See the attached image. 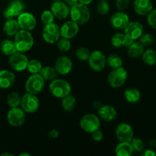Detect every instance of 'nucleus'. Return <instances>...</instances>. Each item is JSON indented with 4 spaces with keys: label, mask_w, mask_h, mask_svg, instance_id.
Returning a JSON list of instances; mask_svg holds the SVG:
<instances>
[{
    "label": "nucleus",
    "mask_w": 156,
    "mask_h": 156,
    "mask_svg": "<svg viewBox=\"0 0 156 156\" xmlns=\"http://www.w3.org/2000/svg\"><path fill=\"white\" fill-rule=\"evenodd\" d=\"M126 38V34L122 33H117L114 34L111 37V45L115 48H120L124 47V41Z\"/></svg>",
    "instance_id": "473e14b6"
},
{
    "label": "nucleus",
    "mask_w": 156,
    "mask_h": 156,
    "mask_svg": "<svg viewBox=\"0 0 156 156\" xmlns=\"http://www.w3.org/2000/svg\"><path fill=\"white\" fill-rule=\"evenodd\" d=\"M20 107L22 108L25 113L36 112L40 107V101L36 94L26 92L22 97H21Z\"/></svg>",
    "instance_id": "6e6552de"
},
{
    "label": "nucleus",
    "mask_w": 156,
    "mask_h": 156,
    "mask_svg": "<svg viewBox=\"0 0 156 156\" xmlns=\"http://www.w3.org/2000/svg\"><path fill=\"white\" fill-rule=\"evenodd\" d=\"M93 2V0H78V2L82 3V4L86 5H88L89 4H91Z\"/></svg>",
    "instance_id": "de8ad7c7"
},
{
    "label": "nucleus",
    "mask_w": 156,
    "mask_h": 156,
    "mask_svg": "<svg viewBox=\"0 0 156 156\" xmlns=\"http://www.w3.org/2000/svg\"><path fill=\"white\" fill-rule=\"evenodd\" d=\"M91 137H92L93 140L95 142L101 141L104 138V133L101 130H100V129L94 131V132L91 133Z\"/></svg>",
    "instance_id": "37998d69"
},
{
    "label": "nucleus",
    "mask_w": 156,
    "mask_h": 156,
    "mask_svg": "<svg viewBox=\"0 0 156 156\" xmlns=\"http://www.w3.org/2000/svg\"><path fill=\"white\" fill-rule=\"evenodd\" d=\"M41 19L44 24H47L53 23L54 21L55 17L50 10H44L41 13Z\"/></svg>",
    "instance_id": "ea45409f"
},
{
    "label": "nucleus",
    "mask_w": 156,
    "mask_h": 156,
    "mask_svg": "<svg viewBox=\"0 0 156 156\" xmlns=\"http://www.w3.org/2000/svg\"><path fill=\"white\" fill-rule=\"evenodd\" d=\"M14 43L16 47L17 51L25 53L33 47L34 41L30 31L20 29L19 31L15 35Z\"/></svg>",
    "instance_id": "f257e3e1"
},
{
    "label": "nucleus",
    "mask_w": 156,
    "mask_h": 156,
    "mask_svg": "<svg viewBox=\"0 0 156 156\" xmlns=\"http://www.w3.org/2000/svg\"><path fill=\"white\" fill-rule=\"evenodd\" d=\"M24 10V4L21 0H13L3 12V16L7 20L18 17Z\"/></svg>",
    "instance_id": "ddd939ff"
},
{
    "label": "nucleus",
    "mask_w": 156,
    "mask_h": 156,
    "mask_svg": "<svg viewBox=\"0 0 156 156\" xmlns=\"http://www.w3.org/2000/svg\"><path fill=\"white\" fill-rule=\"evenodd\" d=\"M133 5L136 13L141 16H146L153 9L151 0H133Z\"/></svg>",
    "instance_id": "412c9836"
},
{
    "label": "nucleus",
    "mask_w": 156,
    "mask_h": 156,
    "mask_svg": "<svg viewBox=\"0 0 156 156\" xmlns=\"http://www.w3.org/2000/svg\"><path fill=\"white\" fill-rule=\"evenodd\" d=\"M139 39H140V44H143L144 47L151 46L154 43V41H155V38H154L153 35L149 33H143V35Z\"/></svg>",
    "instance_id": "58836bf2"
},
{
    "label": "nucleus",
    "mask_w": 156,
    "mask_h": 156,
    "mask_svg": "<svg viewBox=\"0 0 156 156\" xmlns=\"http://www.w3.org/2000/svg\"><path fill=\"white\" fill-rule=\"evenodd\" d=\"M147 22L151 27L156 29V9H152L147 15Z\"/></svg>",
    "instance_id": "a19ab883"
},
{
    "label": "nucleus",
    "mask_w": 156,
    "mask_h": 156,
    "mask_svg": "<svg viewBox=\"0 0 156 156\" xmlns=\"http://www.w3.org/2000/svg\"><path fill=\"white\" fill-rule=\"evenodd\" d=\"M127 76V71L123 66L117 69H112V71L108 76V83L112 88H120L126 82Z\"/></svg>",
    "instance_id": "39448f33"
},
{
    "label": "nucleus",
    "mask_w": 156,
    "mask_h": 156,
    "mask_svg": "<svg viewBox=\"0 0 156 156\" xmlns=\"http://www.w3.org/2000/svg\"><path fill=\"white\" fill-rule=\"evenodd\" d=\"M1 155H2V156H4V155H9V156H12L13 155H12V154H10V153H3V154H2Z\"/></svg>",
    "instance_id": "3c124183"
},
{
    "label": "nucleus",
    "mask_w": 156,
    "mask_h": 156,
    "mask_svg": "<svg viewBox=\"0 0 156 156\" xmlns=\"http://www.w3.org/2000/svg\"><path fill=\"white\" fill-rule=\"evenodd\" d=\"M42 37L47 44H55L61 37L60 27L54 22L45 24L42 30Z\"/></svg>",
    "instance_id": "0eeeda50"
},
{
    "label": "nucleus",
    "mask_w": 156,
    "mask_h": 156,
    "mask_svg": "<svg viewBox=\"0 0 156 156\" xmlns=\"http://www.w3.org/2000/svg\"><path fill=\"white\" fill-rule=\"evenodd\" d=\"M59 135V133L57 129H50L48 133V136L51 139H56Z\"/></svg>",
    "instance_id": "a18cd8bd"
},
{
    "label": "nucleus",
    "mask_w": 156,
    "mask_h": 156,
    "mask_svg": "<svg viewBox=\"0 0 156 156\" xmlns=\"http://www.w3.org/2000/svg\"><path fill=\"white\" fill-rule=\"evenodd\" d=\"M97 12L101 15H106L110 12V5L107 0H100L97 5Z\"/></svg>",
    "instance_id": "4c0bfd02"
},
{
    "label": "nucleus",
    "mask_w": 156,
    "mask_h": 156,
    "mask_svg": "<svg viewBox=\"0 0 156 156\" xmlns=\"http://www.w3.org/2000/svg\"><path fill=\"white\" fill-rule=\"evenodd\" d=\"M61 99H62L61 105L64 111H72L75 109L76 106V98L71 93Z\"/></svg>",
    "instance_id": "cd10ccee"
},
{
    "label": "nucleus",
    "mask_w": 156,
    "mask_h": 156,
    "mask_svg": "<svg viewBox=\"0 0 156 156\" xmlns=\"http://www.w3.org/2000/svg\"><path fill=\"white\" fill-rule=\"evenodd\" d=\"M123 59L117 54H111L107 57V65L111 69H117L123 66Z\"/></svg>",
    "instance_id": "7c9ffc66"
},
{
    "label": "nucleus",
    "mask_w": 156,
    "mask_h": 156,
    "mask_svg": "<svg viewBox=\"0 0 156 156\" xmlns=\"http://www.w3.org/2000/svg\"><path fill=\"white\" fill-rule=\"evenodd\" d=\"M149 145L152 148H155L156 147V140L155 139H152L149 141Z\"/></svg>",
    "instance_id": "09e8293b"
},
{
    "label": "nucleus",
    "mask_w": 156,
    "mask_h": 156,
    "mask_svg": "<svg viewBox=\"0 0 156 156\" xmlns=\"http://www.w3.org/2000/svg\"><path fill=\"white\" fill-rule=\"evenodd\" d=\"M129 5V0H116V6L119 11L124 12Z\"/></svg>",
    "instance_id": "79ce46f5"
},
{
    "label": "nucleus",
    "mask_w": 156,
    "mask_h": 156,
    "mask_svg": "<svg viewBox=\"0 0 156 156\" xmlns=\"http://www.w3.org/2000/svg\"><path fill=\"white\" fill-rule=\"evenodd\" d=\"M57 47L60 51L68 52L71 49V41L69 39L60 37L57 41Z\"/></svg>",
    "instance_id": "e433bc0d"
},
{
    "label": "nucleus",
    "mask_w": 156,
    "mask_h": 156,
    "mask_svg": "<svg viewBox=\"0 0 156 156\" xmlns=\"http://www.w3.org/2000/svg\"><path fill=\"white\" fill-rule=\"evenodd\" d=\"M15 82V75L13 72L8 69L0 71V88H9L12 87Z\"/></svg>",
    "instance_id": "4be33fe9"
},
{
    "label": "nucleus",
    "mask_w": 156,
    "mask_h": 156,
    "mask_svg": "<svg viewBox=\"0 0 156 156\" xmlns=\"http://www.w3.org/2000/svg\"><path fill=\"white\" fill-rule=\"evenodd\" d=\"M73 61L69 56H60L56 59L54 68L57 71L58 74L66 76L70 73L73 70Z\"/></svg>",
    "instance_id": "dca6fc26"
},
{
    "label": "nucleus",
    "mask_w": 156,
    "mask_h": 156,
    "mask_svg": "<svg viewBox=\"0 0 156 156\" xmlns=\"http://www.w3.org/2000/svg\"><path fill=\"white\" fill-rule=\"evenodd\" d=\"M21 97L17 92H11L7 97V104L11 108L20 106Z\"/></svg>",
    "instance_id": "72a5a7b5"
},
{
    "label": "nucleus",
    "mask_w": 156,
    "mask_h": 156,
    "mask_svg": "<svg viewBox=\"0 0 156 156\" xmlns=\"http://www.w3.org/2000/svg\"><path fill=\"white\" fill-rule=\"evenodd\" d=\"M43 68V65L41 61L36 59H32L28 61L27 66V70L30 74H37L40 73L41 69Z\"/></svg>",
    "instance_id": "2f4dec72"
},
{
    "label": "nucleus",
    "mask_w": 156,
    "mask_h": 156,
    "mask_svg": "<svg viewBox=\"0 0 156 156\" xmlns=\"http://www.w3.org/2000/svg\"><path fill=\"white\" fill-rule=\"evenodd\" d=\"M23 155L30 156V154H29V153H21V154H20V155H19V156H23Z\"/></svg>",
    "instance_id": "8fccbe9b"
},
{
    "label": "nucleus",
    "mask_w": 156,
    "mask_h": 156,
    "mask_svg": "<svg viewBox=\"0 0 156 156\" xmlns=\"http://www.w3.org/2000/svg\"><path fill=\"white\" fill-rule=\"evenodd\" d=\"M155 50H156V47H155Z\"/></svg>",
    "instance_id": "864d4df0"
},
{
    "label": "nucleus",
    "mask_w": 156,
    "mask_h": 156,
    "mask_svg": "<svg viewBox=\"0 0 156 156\" xmlns=\"http://www.w3.org/2000/svg\"><path fill=\"white\" fill-rule=\"evenodd\" d=\"M63 1L65 2L67 5L71 6L73 5L76 4V3L78 2V0H63Z\"/></svg>",
    "instance_id": "49530a36"
},
{
    "label": "nucleus",
    "mask_w": 156,
    "mask_h": 156,
    "mask_svg": "<svg viewBox=\"0 0 156 156\" xmlns=\"http://www.w3.org/2000/svg\"><path fill=\"white\" fill-rule=\"evenodd\" d=\"M53 2H58V1H62V0H52Z\"/></svg>",
    "instance_id": "603ef678"
},
{
    "label": "nucleus",
    "mask_w": 156,
    "mask_h": 156,
    "mask_svg": "<svg viewBox=\"0 0 156 156\" xmlns=\"http://www.w3.org/2000/svg\"><path fill=\"white\" fill-rule=\"evenodd\" d=\"M123 30L126 36L132 38L134 41H136L144 33V27L139 21H129Z\"/></svg>",
    "instance_id": "a211bd4d"
},
{
    "label": "nucleus",
    "mask_w": 156,
    "mask_h": 156,
    "mask_svg": "<svg viewBox=\"0 0 156 156\" xmlns=\"http://www.w3.org/2000/svg\"><path fill=\"white\" fill-rule=\"evenodd\" d=\"M129 18L127 14L124 12L119 11L114 13L110 18V24L112 26L113 28L116 30H124L129 22Z\"/></svg>",
    "instance_id": "2eb2a0df"
},
{
    "label": "nucleus",
    "mask_w": 156,
    "mask_h": 156,
    "mask_svg": "<svg viewBox=\"0 0 156 156\" xmlns=\"http://www.w3.org/2000/svg\"><path fill=\"white\" fill-rule=\"evenodd\" d=\"M117 112L115 108L111 105H101L98 109V116L101 120L105 122H111L116 119Z\"/></svg>",
    "instance_id": "aec40b11"
},
{
    "label": "nucleus",
    "mask_w": 156,
    "mask_h": 156,
    "mask_svg": "<svg viewBox=\"0 0 156 156\" xmlns=\"http://www.w3.org/2000/svg\"><path fill=\"white\" fill-rule=\"evenodd\" d=\"M125 99L130 104L138 103L141 99V93L138 89L135 88H128L124 91Z\"/></svg>",
    "instance_id": "393cba45"
},
{
    "label": "nucleus",
    "mask_w": 156,
    "mask_h": 156,
    "mask_svg": "<svg viewBox=\"0 0 156 156\" xmlns=\"http://www.w3.org/2000/svg\"><path fill=\"white\" fill-rule=\"evenodd\" d=\"M17 21L19 24L20 29L22 30L31 31L37 26L36 18L30 12H23L18 16Z\"/></svg>",
    "instance_id": "4468645a"
},
{
    "label": "nucleus",
    "mask_w": 156,
    "mask_h": 156,
    "mask_svg": "<svg viewBox=\"0 0 156 156\" xmlns=\"http://www.w3.org/2000/svg\"><path fill=\"white\" fill-rule=\"evenodd\" d=\"M90 53H91V51L89 49L85 47H80L76 50V56L79 60L84 62V61H88Z\"/></svg>",
    "instance_id": "f704fd0d"
},
{
    "label": "nucleus",
    "mask_w": 156,
    "mask_h": 156,
    "mask_svg": "<svg viewBox=\"0 0 156 156\" xmlns=\"http://www.w3.org/2000/svg\"><path fill=\"white\" fill-rule=\"evenodd\" d=\"M88 62L91 69L95 72H100L106 66L107 57L101 50H94L90 53Z\"/></svg>",
    "instance_id": "1a4fd4ad"
},
{
    "label": "nucleus",
    "mask_w": 156,
    "mask_h": 156,
    "mask_svg": "<svg viewBox=\"0 0 156 156\" xmlns=\"http://www.w3.org/2000/svg\"><path fill=\"white\" fill-rule=\"evenodd\" d=\"M142 59L145 64L153 66L156 64V50L153 49H147L142 54Z\"/></svg>",
    "instance_id": "c756f323"
},
{
    "label": "nucleus",
    "mask_w": 156,
    "mask_h": 156,
    "mask_svg": "<svg viewBox=\"0 0 156 156\" xmlns=\"http://www.w3.org/2000/svg\"><path fill=\"white\" fill-rule=\"evenodd\" d=\"M44 86H45V80L43 79L40 73L30 75L26 80L25 85H24L26 92L36 95L43 91Z\"/></svg>",
    "instance_id": "20e7f679"
},
{
    "label": "nucleus",
    "mask_w": 156,
    "mask_h": 156,
    "mask_svg": "<svg viewBox=\"0 0 156 156\" xmlns=\"http://www.w3.org/2000/svg\"><path fill=\"white\" fill-rule=\"evenodd\" d=\"M40 75L42 76L43 79L45 81H53L56 79L58 76V73L54 67L45 66L41 69L40 72Z\"/></svg>",
    "instance_id": "c85d7f7f"
},
{
    "label": "nucleus",
    "mask_w": 156,
    "mask_h": 156,
    "mask_svg": "<svg viewBox=\"0 0 156 156\" xmlns=\"http://www.w3.org/2000/svg\"><path fill=\"white\" fill-rule=\"evenodd\" d=\"M130 144L132 146L133 149V152H136V153H141L143 150L145 149V143L140 138H133L131 140Z\"/></svg>",
    "instance_id": "c9c22d12"
},
{
    "label": "nucleus",
    "mask_w": 156,
    "mask_h": 156,
    "mask_svg": "<svg viewBox=\"0 0 156 156\" xmlns=\"http://www.w3.org/2000/svg\"><path fill=\"white\" fill-rule=\"evenodd\" d=\"M69 15L72 21L76 22L79 25L85 24L89 21L91 13L88 5L77 2L71 6Z\"/></svg>",
    "instance_id": "f03ea898"
},
{
    "label": "nucleus",
    "mask_w": 156,
    "mask_h": 156,
    "mask_svg": "<svg viewBox=\"0 0 156 156\" xmlns=\"http://www.w3.org/2000/svg\"><path fill=\"white\" fill-rule=\"evenodd\" d=\"M115 134L119 142L130 143L134 136L133 129L126 123H120L115 129Z\"/></svg>",
    "instance_id": "f8f14e48"
},
{
    "label": "nucleus",
    "mask_w": 156,
    "mask_h": 156,
    "mask_svg": "<svg viewBox=\"0 0 156 156\" xmlns=\"http://www.w3.org/2000/svg\"><path fill=\"white\" fill-rule=\"evenodd\" d=\"M145 50V47L140 44V41H134L131 45L127 47V54L132 59L140 57Z\"/></svg>",
    "instance_id": "5701e85b"
},
{
    "label": "nucleus",
    "mask_w": 156,
    "mask_h": 156,
    "mask_svg": "<svg viewBox=\"0 0 156 156\" xmlns=\"http://www.w3.org/2000/svg\"><path fill=\"white\" fill-rule=\"evenodd\" d=\"M0 50L3 54L9 56H12V54L17 52L14 41H11L9 39H6L2 41L1 44H0Z\"/></svg>",
    "instance_id": "bb28decb"
},
{
    "label": "nucleus",
    "mask_w": 156,
    "mask_h": 156,
    "mask_svg": "<svg viewBox=\"0 0 156 156\" xmlns=\"http://www.w3.org/2000/svg\"><path fill=\"white\" fill-rule=\"evenodd\" d=\"M79 125L85 132L91 133L94 131L100 129L101 120L96 114H86L82 117Z\"/></svg>",
    "instance_id": "423d86ee"
},
{
    "label": "nucleus",
    "mask_w": 156,
    "mask_h": 156,
    "mask_svg": "<svg viewBox=\"0 0 156 156\" xmlns=\"http://www.w3.org/2000/svg\"><path fill=\"white\" fill-rule=\"evenodd\" d=\"M50 11L53 12L55 18L63 20L69 15L70 9L69 8V5L64 1H58L53 2L50 7Z\"/></svg>",
    "instance_id": "f3484780"
},
{
    "label": "nucleus",
    "mask_w": 156,
    "mask_h": 156,
    "mask_svg": "<svg viewBox=\"0 0 156 156\" xmlns=\"http://www.w3.org/2000/svg\"><path fill=\"white\" fill-rule=\"evenodd\" d=\"M28 58L24 53L17 51L9 56V63L11 68L16 72H22L27 69Z\"/></svg>",
    "instance_id": "9b49d317"
},
{
    "label": "nucleus",
    "mask_w": 156,
    "mask_h": 156,
    "mask_svg": "<svg viewBox=\"0 0 156 156\" xmlns=\"http://www.w3.org/2000/svg\"><path fill=\"white\" fill-rule=\"evenodd\" d=\"M133 153V149L130 143L120 142L115 148V154L117 156H130Z\"/></svg>",
    "instance_id": "a878e982"
},
{
    "label": "nucleus",
    "mask_w": 156,
    "mask_h": 156,
    "mask_svg": "<svg viewBox=\"0 0 156 156\" xmlns=\"http://www.w3.org/2000/svg\"><path fill=\"white\" fill-rule=\"evenodd\" d=\"M49 90L53 97L56 98H62L71 93L72 87L66 80L56 78L50 83Z\"/></svg>",
    "instance_id": "7ed1b4c3"
},
{
    "label": "nucleus",
    "mask_w": 156,
    "mask_h": 156,
    "mask_svg": "<svg viewBox=\"0 0 156 156\" xmlns=\"http://www.w3.org/2000/svg\"><path fill=\"white\" fill-rule=\"evenodd\" d=\"M141 155L143 156H156V152L152 149H144L141 152Z\"/></svg>",
    "instance_id": "c03bdc74"
},
{
    "label": "nucleus",
    "mask_w": 156,
    "mask_h": 156,
    "mask_svg": "<svg viewBox=\"0 0 156 156\" xmlns=\"http://www.w3.org/2000/svg\"><path fill=\"white\" fill-rule=\"evenodd\" d=\"M7 120L11 126L19 127L26 120V113L21 107L12 108L7 114Z\"/></svg>",
    "instance_id": "9d476101"
},
{
    "label": "nucleus",
    "mask_w": 156,
    "mask_h": 156,
    "mask_svg": "<svg viewBox=\"0 0 156 156\" xmlns=\"http://www.w3.org/2000/svg\"><path fill=\"white\" fill-rule=\"evenodd\" d=\"M19 30L20 27L18 21L14 18L7 20L3 26V30H4L5 34L9 37L15 36L19 31Z\"/></svg>",
    "instance_id": "b1692460"
},
{
    "label": "nucleus",
    "mask_w": 156,
    "mask_h": 156,
    "mask_svg": "<svg viewBox=\"0 0 156 156\" xmlns=\"http://www.w3.org/2000/svg\"><path fill=\"white\" fill-rule=\"evenodd\" d=\"M79 25L73 21H68L60 27L61 37L73 39L79 33Z\"/></svg>",
    "instance_id": "6ab92c4d"
}]
</instances>
